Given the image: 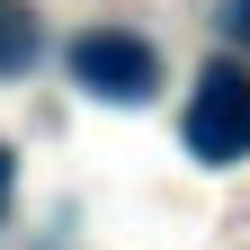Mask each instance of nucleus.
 <instances>
[{"label":"nucleus","instance_id":"nucleus-1","mask_svg":"<svg viewBox=\"0 0 250 250\" xmlns=\"http://www.w3.org/2000/svg\"><path fill=\"white\" fill-rule=\"evenodd\" d=\"M72 81L99 89L107 107H134V99H152V81H161V54L143 36H125V27H89V36H72Z\"/></svg>","mask_w":250,"mask_h":250},{"label":"nucleus","instance_id":"nucleus-2","mask_svg":"<svg viewBox=\"0 0 250 250\" xmlns=\"http://www.w3.org/2000/svg\"><path fill=\"white\" fill-rule=\"evenodd\" d=\"M188 152H197V161H241V152H250V72H232V62H206V72H197Z\"/></svg>","mask_w":250,"mask_h":250},{"label":"nucleus","instance_id":"nucleus-3","mask_svg":"<svg viewBox=\"0 0 250 250\" xmlns=\"http://www.w3.org/2000/svg\"><path fill=\"white\" fill-rule=\"evenodd\" d=\"M27 54H36V36H27V18H18V9H0V72H18Z\"/></svg>","mask_w":250,"mask_h":250},{"label":"nucleus","instance_id":"nucleus-4","mask_svg":"<svg viewBox=\"0 0 250 250\" xmlns=\"http://www.w3.org/2000/svg\"><path fill=\"white\" fill-rule=\"evenodd\" d=\"M214 18H224V36L250 54V0H224V9H214Z\"/></svg>","mask_w":250,"mask_h":250},{"label":"nucleus","instance_id":"nucleus-5","mask_svg":"<svg viewBox=\"0 0 250 250\" xmlns=\"http://www.w3.org/2000/svg\"><path fill=\"white\" fill-rule=\"evenodd\" d=\"M0 206H9V143H0Z\"/></svg>","mask_w":250,"mask_h":250}]
</instances>
